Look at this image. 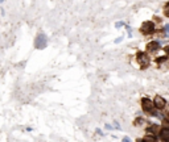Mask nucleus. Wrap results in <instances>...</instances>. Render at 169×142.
<instances>
[{"instance_id":"nucleus-10","label":"nucleus","mask_w":169,"mask_h":142,"mask_svg":"<svg viewBox=\"0 0 169 142\" xmlns=\"http://www.w3.org/2000/svg\"><path fill=\"white\" fill-rule=\"evenodd\" d=\"M165 13L169 16V4H167V7H165Z\"/></svg>"},{"instance_id":"nucleus-12","label":"nucleus","mask_w":169,"mask_h":142,"mask_svg":"<svg viewBox=\"0 0 169 142\" xmlns=\"http://www.w3.org/2000/svg\"><path fill=\"white\" fill-rule=\"evenodd\" d=\"M123 141H124V142H127V141H130V138H128V137H124V138H123Z\"/></svg>"},{"instance_id":"nucleus-3","label":"nucleus","mask_w":169,"mask_h":142,"mask_svg":"<svg viewBox=\"0 0 169 142\" xmlns=\"http://www.w3.org/2000/svg\"><path fill=\"white\" fill-rule=\"evenodd\" d=\"M141 105H143V109L145 112H151L152 108H153V103H152L149 99H147V97H144L143 100H141Z\"/></svg>"},{"instance_id":"nucleus-13","label":"nucleus","mask_w":169,"mask_h":142,"mask_svg":"<svg viewBox=\"0 0 169 142\" xmlns=\"http://www.w3.org/2000/svg\"><path fill=\"white\" fill-rule=\"evenodd\" d=\"M165 51H167V54H169V46H167V48H165Z\"/></svg>"},{"instance_id":"nucleus-11","label":"nucleus","mask_w":169,"mask_h":142,"mask_svg":"<svg viewBox=\"0 0 169 142\" xmlns=\"http://www.w3.org/2000/svg\"><path fill=\"white\" fill-rule=\"evenodd\" d=\"M165 32H167V33H169V25H167V26H165Z\"/></svg>"},{"instance_id":"nucleus-2","label":"nucleus","mask_w":169,"mask_h":142,"mask_svg":"<svg viewBox=\"0 0 169 142\" xmlns=\"http://www.w3.org/2000/svg\"><path fill=\"white\" fill-rule=\"evenodd\" d=\"M155 30V25L152 21H145L143 25H141V32L145 33V34H148V33H152Z\"/></svg>"},{"instance_id":"nucleus-8","label":"nucleus","mask_w":169,"mask_h":142,"mask_svg":"<svg viewBox=\"0 0 169 142\" xmlns=\"http://www.w3.org/2000/svg\"><path fill=\"white\" fill-rule=\"evenodd\" d=\"M156 61H157V63H163V62L165 61V57H160V58H157Z\"/></svg>"},{"instance_id":"nucleus-4","label":"nucleus","mask_w":169,"mask_h":142,"mask_svg":"<svg viewBox=\"0 0 169 142\" xmlns=\"http://www.w3.org/2000/svg\"><path fill=\"white\" fill-rule=\"evenodd\" d=\"M153 105L157 109H163L165 107V100L161 96H156V99H155V101H153Z\"/></svg>"},{"instance_id":"nucleus-6","label":"nucleus","mask_w":169,"mask_h":142,"mask_svg":"<svg viewBox=\"0 0 169 142\" xmlns=\"http://www.w3.org/2000/svg\"><path fill=\"white\" fill-rule=\"evenodd\" d=\"M137 61H140V63H141V66H145L148 63V59H147V57H145V54H139L137 55Z\"/></svg>"},{"instance_id":"nucleus-1","label":"nucleus","mask_w":169,"mask_h":142,"mask_svg":"<svg viewBox=\"0 0 169 142\" xmlns=\"http://www.w3.org/2000/svg\"><path fill=\"white\" fill-rule=\"evenodd\" d=\"M46 44H48V39H46V36L45 34H38L36 37V42H35V46L37 49H44Z\"/></svg>"},{"instance_id":"nucleus-9","label":"nucleus","mask_w":169,"mask_h":142,"mask_svg":"<svg viewBox=\"0 0 169 142\" xmlns=\"http://www.w3.org/2000/svg\"><path fill=\"white\" fill-rule=\"evenodd\" d=\"M144 140H145V141H155L156 138H155V137H145Z\"/></svg>"},{"instance_id":"nucleus-7","label":"nucleus","mask_w":169,"mask_h":142,"mask_svg":"<svg viewBox=\"0 0 169 142\" xmlns=\"http://www.w3.org/2000/svg\"><path fill=\"white\" fill-rule=\"evenodd\" d=\"M160 137L164 141H169V129H163L160 132Z\"/></svg>"},{"instance_id":"nucleus-14","label":"nucleus","mask_w":169,"mask_h":142,"mask_svg":"<svg viewBox=\"0 0 169 142\" xmlns=\"http://www.w3.org/2000/svg\"><path fill=\"white\" fill-rule=\"evenodd\" d=\"M168 116H169V112H168Z\"/></svg>"},{"instance_id":"nucleus-5","label":"nucleus","mask_w":169,"mask_h":142,"mask_svg":"<svg viewBox=\"0 0 169 142\" xmlns=\"http://www.w3.org/2000/svg\"><path fill=\"white\" fill-rule=\"evenodd\" d=\"M158 48H160V42H157V41L149 42L147 45V50H149V51H156V50H158Z\"/></svg>"}]
</instances>
